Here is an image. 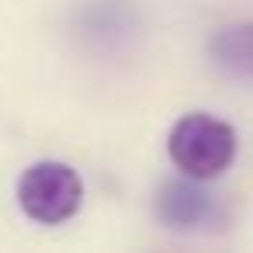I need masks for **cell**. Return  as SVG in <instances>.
<instances>
[{"label": "cell", "mask_w": 253, "mask_h": 253, "mask_svg": "<svg viewBox=\"0 0 253 253\" xmlns=\"http://www.w3.org/2000/svg\"><path fill=\"white\" fill-rule=\"evenodd\" d=\"M167 153L184 177L215 180L236 160V132L229 122L208 111H191L170 128Z\"/></svg>", "instance_id": "6da1fadb"}, {"label": "cell", "mask_w": 253, "mask_h": 253, "mask_svg": "<svg viewBox=\"0 0 253 253\" xmlns=\"http://www.w3.org/2000/svg\"><path fill=\"white\" fill-rule=\"evenodd\" d=\"M84 205V180L70 163L39 160L18 177V208L39 225H63Z\"/></svg>", "instance_id": "7a4b0ae2"}, {"label": "cell", "mask_w": 253, "mask_h": 253, "mask_svg": "<svg viewBox=\"0 0 253 253\" xmlns=\"http://www.w3.org/2000/svg\"><path fill=\"white\" fill-rule=\"evenodd\" d=\"M156 218L177 232H211L225 225V205L194 177H173L156 191Z\"/></svg>", "instance_id": "3957f363"}, {"label": "cell", "mask_w": 253, "mask_h": 253, "mask_svg": "<svg viewBox=\"0 0 253 253\" xmlns=\"http://www.w3.org/2000/svg\"><path fill=\"white\" fill-rule=\"evenodd\" d=\"M211 63L232 80H253V21L225 25L208 42Z\"/></svg>", "instance_id": "277c9868"}, {"label": "cell", "mask_w": 253, "mask_h": 253, "mask_svg": "<svg viewBox=\"0 0 253 253\" xmlns=\"http://www.w3.org/2000/svg\"><path fill=\"white\" fill-rule=\"evenodd\" d=\"M80 35L97 52H125L128 39H135V18L122 7H90L80 14Z\"/></svg>", "instance_id": "5b68a950"}]
</instances>
